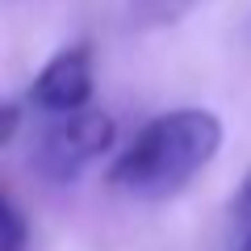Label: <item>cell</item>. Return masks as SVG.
<instances>
[{
    "label": "cell",
    "mask_w": 251,
    "mask_h": 251,
    "mask_svg": "<svg viewBox=\"0 0 251 251\" xmlns=\"http://www.w3.org/2000/svg\"><path fill=\"white\" fill-rule=\"evenodd\" d=\"M222 151V117L214 109H168L122 147L109 184L134 201H168L184 193Z\"/></svg>",
    "instance_id": "1"
},
{
    "label": "cell",
    "mask_w": 251,
    "mask_h": 251,
    "mask_svg": "<svg viewBox=\"0 0 251 251\" xmlns=\"http://www.w3.org/2000/svg\"><path fill=\"white\" fill-rule=\"evenodd\" d=\"M113 138H117V126L105 109L88 105L80 113L50 117L29 147V168L46 184H72L113 147Z\"/></svg>",
    "instance_id": "2"
},
{
    "label": "cell",
    "mask_w": 251,
    "mask_h": 251,
    "mask_svg": "<svg viewBox=\"0 0 251 251\" xmlns=\"http://www.w3.org/2000/svg\"><path fill=\"white\" fill-rule=\"evenodd\" d=\"M92 46L88 42H72L54 50L42 63V72L34 75V84L25 88V105L38 109L46 117H67L88 109L92 100Z\"/></svg>",
    "instance_id": "3"
},
{
    "label": "cell",
    "mask_w": 251,
    "mask_h": 251,
    "mask_svg": "<svg viewBox=\"0 0 251 251\" xmlns=\"http://www.w3.org/2000/svg\"><path fill=\"white\" fill-rule=\"evenodd\" d=\"M0 251H34V226L13 188L0 193Z\"/></svg>",
    "instance_id": "4"
},
{
    "label": "cell",
    "mask_w": 251,
    "mask_h": 251,
    "mask_svg": "<svg viewBox=\"0 0 251 251\" xmlns=\"http://www.w3.org/2000/svg\"><path fill=\"white\" fill-rule=\"evenodd\" d=\"M197 0H126V13H130V25L134 29H163L176 25Z\"/></svg>",
    "instance_id": "5"
},
{
    "label": "cell",
    "mask_w": 251,
    "mask_h": 251,
    "mask_svg": "<svg viewBox=\"0 0 251 251\" xmlns=\"http://www.w3.org/2000/svg\"><path fill=\"white\" fill-rule=\"evenodd\" d=\"M234 222H239V243L230 251H251V172L243 180L239 197H234Z\"/></svg>",
    "instance_id": "6"
},
{
    "label": "cell",
    "mask_w": 251,
    "mask_h": 251,
    "mask_svg": "<svg viewBox=\"0 0 251 251\" xmlns=\"http://www.w3.org/2000/svg\"><path fill=\"white\" fill-rule=\"evenodd\" d=\"M0 117H4V130H0V147H13V138H17V130H21V105H17V100H9V105L0 109Z\"/></svg>",
    "instance_id": "7"
}]
</instances>
